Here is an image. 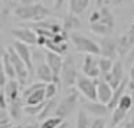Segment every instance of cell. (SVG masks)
Wrapping results in <instances>:
<instances>
[{"label":"cell","mask_w":134,"mask_h":128,"mask_svg":"<svg viewBox=\"0 0 134 128\" xmlns=\"http://www.w3.org/2000/svg\"><path fill=\"white\" fill-rule=\"evenodd\" d=\"M88 22L91 30L99 36H108L115 27V18L107 6H99L98 9H95L90 15Z\"/></svg>","instance_id":"obj_1"},{"label":"cell","mask_w":134,"mask_h":128,"mask_svg":"<svg viewBox=\"0 0 134 128\" xmlns=\"http://www.w3.org/2000/svg\"><path fill=\"white\" fill-rule=\"evenodd\" d=\"M52 15L49 9L42 3L20 4L13 10V16L20 22H39Z\"/></svg>","instance_id":"obj_2"},{"label":"cell","mask_w":134,"mask_h":128,"mask_svg":"<svg viewBox=\"0 0 134 128\" xmlns=\"http://www.w3.org/2000/svg\"><path fill=\"white\" fill-rule=\"evenodd\" d=\"M78 102H79V92L76 91V88H71L66 92V95L58 102L53 115L61 118V119H65L76 108Z\"/></svg>","instance_id":"obj_3"},{"label":"cell","mask_w":134,"mask_h":128,"mask_svg":"<svg viewBox=\"0 0 134 128\" xmlns=\"http://www.w3.org/2000/svg\"><path fill=\"white\" fill-rule=\"evenodd\" d=\"M69 39L71 42H72V45L75 46V49L78 50V52H82L85 53V55H99V46H98V42L92 40L91 38H88V36L85 35H81V33L78 32H72L69 33Z\"/></svg>","instance_id":"obj_4"},{"label":"cell","mask_w":134,"mask_h":128,"mask_svg":"<svg viewBox=\"0 0 134 128\" xmlns=\"http://www.w3.org/2000/svg\"><path fill=\"white\" fill-rule=\"evenodd\" d=\"M78 69L74 58H66L62 63L61 72H59V79H61V85L64 88H74L75 86L76 78H78Z\"/></svg>","instance_id":"obj_5"},{"label":"cell","mask_w":134,"mask_h":128,"mask_svg":"<svg viewBox=\"0 0 134 128\" xmlns=\"http://www.w3.org/2000/svg\"><path fill=\"white\" fill-rule=\"evenodd\" d=\"M6 52H7V55H9V59H10V62H12V65H13V69H15L18 82L20 85H25L26 81L29 79V71H27L26 65H25L23 61L19 58V55L16 53V50L13 49V46H9L6 49Z\"/></svg>","instance_id":"obj_6"},{"label":"cell","mask_w":134,"mask_h":128,"mask_svg":"<svg viewBox=\"0 0 134 128\" xmlns=\"http://www.w3.org/2000/svg\"><path fill=\"white\" fill-rule=\"evenodd\" d=\"M75 88L79 94L85 96L88 101H97V85L95 79H91L85 75H78Z\"/></svg>","instance_id":"obj_7"},{"label":"cell","mask_w":134,"mask_h":128,"mask_svg":"<svg viewBox=\"0 0 134 128\" xmlns=\"http://www.w3.org/2000/svg\"><path fill=\"white\" fill-rule=\"evenodd\" d=\"M13 49L16 50L19 58H20L22 61H23V63L26 65L27 71H29V75L35 72V66H33V53H32V49L29 48V45L16 40L15 45H13Z\"/></svg>","instance_id":"obj_8"},{"label":"cell","mask_w":134,"mask_h":128,"mask_svg":"<svg viewBox=\"0 0 134 128\" xmlns=\"http://www.w3.org/2000/svg\"><path fill=\"white\" fill-rule=\"evenodd\" d=\"M101 78L104 79V81L107 82V84L110 85L113 89H115V88L118 86L120 84H121L122 79H124V66H122V63H121L120 61L114 62L113 69H111L108 73L102 75Z\"/></svg>","instance_id":"obj_9"},{"label":"cell","mask_w":134,"mask_h":128,"mask_svg":"<svg viewBox=\"0 0 134 128\" xmlns=\"http://www.w3.org/2000/svg\"><path fill=\"white\" fill-rule=\"evenodd\" d=\"M133 46H134V25H131L127 32L122 33L117 39V50H118V55L124 56L125 53L130 52Z\"/></svg>","instance_id":"obj_10"},{"label":"cell","mask_w":134,"mask_h":128,"mask_svg":"<svg viewBox=\"0 0 134 128\" xmlns=\"http://www.w3.org/2000/svg\"><path fill=\"white\" fill-rule=\"evenodd\" d=\"M99 46V55L108 59H115L118 56V50H117V39L104 36L102 40L98 43Z\"/></svg>","instance_id":"obj_11"},{"label":"cell","mask_w":134,"mask_h":128,"mask_svg":"<svg viewBox=\"0 0 134 128\" xmlns=\"http://www.w3.org/2000/svg\"><path fill=\"white\" fill-rule=\"evenodd\" d=\"M82 72L85 76L91 79H97L101 76L99 73V68H98V61L94 58V55H85L84 61H82Z\"/></svg>","instance_id":"obj_12"},{"label":"cell","mask_w":134,"mask_h":128,"mask_svg":"<svg viewBox=\"0 0 134 128\" xmlns=\"http://www.w3.org/2000/svg\"><path fill=\"white\" fill-rule=\"evenodd\" d=\"M12 35L16 40L22 42L26 45H36L38 36L30 27H18V29H12Z\"/></svg>","instance_id":"obj_13"},{"label":"cell","mask_w":134,"mask_h":128,"mask_svg":"<svg viewBox=\"0 0 134 128\" xmlns=\"http://www.w3.org/2000/svg\"><path fill=\"white\" fill-rule=\"evenodd\" d=\"M95 85H97V101L102 102V104H108L113 96L114 89L99 76L95 79Z\"/></svg>","instance_id":"obj_14"},{"label":"cell","mask_w":134,"mask_h":128,"mask_svg":"<svg viewBox=\"0 0 134 128\" xmlns=\"http://www.w3.org/2000/svg\"><path fill=\"white\" fill-rule=\"evenodd\" d=\"M84 111L85 112H90L91 115H94V117H102V118H105V117L111 112L110 108L107 107V104H102V102H99V101L85 102L84 104Z\"/></svg>","instance_id":"obj_15"},{"label":"cell","mask_w":134,"mask_h":128,"mask_svg":"<svg viewBox=\"0 0 134 128\" xmlns=\"http://www.w3.org/2000/svg\"><path fill=\"white\" fill-rule=\"evenodd\" d=\"M45 63L49 66V69L52 71L53 75L59 76L62 63H64V59H62V56L58 55V53H53V52H51V50H46V52H45Z\"/></svg>","instance_id":"obj_16"},{"label":"cell","mask_w":134,"mask_h":128,"mask_svg":"<svg viewBox=\"0 0 134 128\" xmlns=\"http://www.w3.org/2000/svg\"><path fill=\"white\" fill-rule=\"evenodd\" d=\"M3 92L7 102L16 101L20 98V84L18 82V79H9L3 88Z\"/></svg>","instance_id":"obj_17"},{"label":"cell","mask_w":134,"mask_h":128,"mask_svg":"<svg viewBox=\"0 0 134 128\" xmlns=\"http://www.w3.org/2000/svg\"><path fill=\"white\" fill-rule=\"evenodd\" d=\"M127 86H128V79H127V78H124V79L121 81V84H120L118 86H117L115 89H114L113 96H111L110 102L107 104V107L110 108V111H113L114 108L117 107V104H118L120 98H121V96L125 94V89H127Z\"/></svg>","instance_id":"obj_18"},{"label":"cell","mask_w":134,"mask_h":128,"mask_svg":"<svg viewBox=\"0 0 134 128\" xmlns=\"http://www.w3.org/2000/svg\"><path fill=\"white\" fill-rule=\"evenodd\" d=\"M23 104H22V99H16V101H12L9 102V105H7V114H9L10 119H13V121H20L22 117H23Z\"/></svg>","instance_id":"obj_19"},{"label":"cell","mask_w":134,"mask_h":128,"mask_svg":"<svg viewBox=\"0 0 134 128\" xmlns=\"http://www.w3.org/2000/svg\"><path fill=\"white\" fill-rule=\"evenodd\" d=\"M79 27H81V20L78 19V16L68 13V15L65 16V19H64V23H62V30L69 35V33L78 30Z\"/></svg>","instance_id":"obj_20"},{"label":"cell","mask_w":134,"mask_h":128,"mask_svg":"<svg viewBox=\"0 0 134 128\" xmlns=\"http://www.w3.org/2000/svg\"><path fill=\"white\" fill-rule=\"evenodd\" d=\"M36 76H38L39 82H43V84H49V82L53 81V75L52 71L49 69V66H48L45 62H41V63H38V66H36Z\"/></svg>","instance_id":"obj_21"},{"label":"cell","mask_w":134,"mask_h":128,"mask_svg":"<svg viewBox=\"0 0 134 128\" xmlns=\"http://www.w3.org/2000/svg\"><path fill=\"white\" fill-rule=\"evenodd\" d=\"M56 105H58L56 96L52 98V99H45V105H43V108H42L41 114L38 115V118L41 119V121H43L45 118H48V117H52L53 112H55V109H56Z\"/></svg>","instance_id":"obj_22"},{"label":"cell","mask_w":134,"mask_h":128,"mask_svg":"<svg viewBox=\"0 0 134 128\" xmlns=\"http://www.w3.org/2000/svg\"><path fill=\"white\" fill-rule=\"evenodd\" d=\"M91 0H68L69 3V13L71 15H82L87 10V7L90 6Z\"/></svg>","instance_id":"obj_23"},{"label":"cell","mask_w":134,"mask_h":128,"mask_svg":"<svg viewBox=\"0 0 134 128\" xmlns=\"http://www.w3.org/2000/svg\"><path fill=\"white\" fill-rule=\"evenodd\" d=\"M68 43H69V42H55V40H52V39H46L45 48H46L48 50H51V52H53V53L64 55L68 50Z\"/></svg>","instance_id":"obj_24"},{"label":"cell","mask_w":134,"mask_h":128,"mask_svg":"<svg viewBox=\"0 0 134 128\" xmlns=\"http://www.w3.org/2000/svg\"><path fill=\"white\" fill-rule=\"evenodd\" d=\"M43 101H45V88L35 91V92H32L30 95H27L25 98V104L26 105H36V104H41Z\"/></svg>","instance_id":"obj_25"},{"label":"cell","mask_w":134,"mask_h":128,"mask_svg":"<svg viewBox=\"0 0 134 128\" xmlns=\"http://www.w3.org/2000/svg\"><path fill=\"white\" fill-rule=\"evenodd\" d=\"M125 117H127V112L118 109V108H114V109L111 111V127L110 128L121 125L122 122L125 121Z\"/></svg>","instance_id":"obj_26"},{"label":"cell","mask_w":134,"mask_h":128,"mask_svg":"<svg viewBox=\"0 0 134 128\" xmlns=\"http://www.w3.org/2000/svg\"><path fill=\"white\" fill-rule=\"evenodd\" d=\"M2 65H3V69H4V73H6L7 79H16V73H15V69H13V65L9 59V55L7 52L4 53V56L2 58Z\"/></svg>","instance_id":"obj_27"},{"label":"cell","mask_w":134,"mask_h":128,"mask_svg":"<svg viewBox=\"0 0 134 128\" xmlns=\"http://www.w3.org/2000/svg\"><path fill=\"white\" fill-rule=\"evenodd\" d=\"M97 61H98V68H99V73H101V76L105 75V73H108L111 69H113V65H114L113 59H108V58L101 56V58L97 59Z\"/></svg>","instance_id":"obj_28"},{"label":"cell","mask_w":134,"mask_h":128,"mask_svg":"<svg viewBox=\"0 0 134 128\" xmlns=\"http://www.w3.org/2000/svg\"><path fill=\"white\" fill-rule=\"evenodd\" d=\"M75 128H91V119L88 117V112L81 109L76 117V127Z\"/></svg>","instance_id":"obj_29"},{"label":"cell","mask_w":134,"mask_h":128,"mask_svg":"<svg viewBox=\"0 0 134 128\" xmlns=\"http://www.w3.org/2000/svg\"><path fill=\"white\" fill-rule=\"evenodd\" d=\"M115 108H118V109H121V111H124V112H127L128 114V111L130 109H133V102H131V96L130 95H122L121 98H120V101H118V104H117V107Z\"/></svg>","instance_id":"obj_30"},{"label":"cell","mask_w":134,"mask_h":128,"mask_svg":"<svg viewBox=\"0 0 134 128\" xmlns=\"http://www.w3.org/2000/svg\"><path fill=\"white\" fill-rule=\"evenodd\" d=\"M62 121H64V119L58 118V117H55V115L48 117V118H45L43 121H42V124L39 125V128H56Z\"/></svg>","instance_id":"obj_31"},{"label":"cell","mask_w":134,"mask_h":128,"mask_svg":"<svg viewBox=\"0 0 134 128\" xmlns=\"http://www.w3.org/2000/svg\"><path fill=\"white\" fill-rule=\"evenodd\" d=\"M43 105H45V101L41 102V104H36V105H25L23 112L27 114V115H30V117H38L39 114H41Z\"/></svg>","instance_id":"obj_32"},{"label":"cell","mask_w":134,"mask_h":128,"mask_svg":"<svg viewBox=\"0 0 134 128\" xmlns=\"http://www.w3.org/2000/svg\"><path fill=\"white\" fill-rule=\"evenodd\" d=\"M58 94V85L49 82V84H45V99H52L56 96Z\"/></svg>","instance_id":"obj_33"},{"label":"cell","mask_w":134,"mask_h":128,"mask_svg":"<svg viewBox=\"0 0 134 128\" xmlns=\"http://www.w3.org/2000/svg\"><path fill=\"white\" fill-rule=\"evenodd\" d=\"M91 128H107V119L102 117H95L91 121Z\"/></svg>","instance_id":"obj_34"},{"label":"cell","mask_w":134,"mask_h":128,"mask_svg":"<svg viewBox=\"0 0 134 128\" xmlns=\"http://www.w3.org/2000/svg\"><path fill=\"white\" fill-rule=\"evenodd\" d=\"M42 88H45V84L43 82H36V84H32L27 89H25L23 91V96L26 98L27 95H30L32 92H35V91H38V89H42Z\"/></svg>","instance_id":"obj_35"},{"label":"cell","mask_w":134,"mask_h":128,"mask_svg":"<svg viewBox=\"0 0 134 128\" xmlns=\"http://www.w3.org/2000/svg\"><path fill=\"white\" fill-rule=\"evenodd\" d=\"M7 18H9V10H7V9L0 10V30L3 29V26L6 25Z\"/></svg>","instance_id":"obj_36"},{"label":"cell","mask_w":134,"mask_h":128,"mask_svg":"<svg viewBox=\"0 0 134 128\" xmlns=\"http://www.w3.org/2000/svg\"><path fill=\"white\" fill-rule=\"evenodd\" d=\"M7 81H9V79H7L6 73H4L3 65H2V61H0V88H4V85H6Z\"/></svg>","instance_id":"obj_37"},{"label":"cell","mask_w":134,"mask_h":128,"mask_svg":"<svg viewBox=\"0 0 134 128\" xmlns=\"http://www.w3.org/2000/svg\"><path fill=\"white\" fill-rule=\"evenodd\" d=\"M10 122V117L7 114L6 109H0V124H9Z\"/></svg>","instance_id":"obj_38"},{"label":"cell","mask_w":134,"mask_h":128,"mask_svg":"<svg viewBox=\"0 0 134 128\" xmlns=\"http://www.w3.org/2000/svg\"><path fill=\"white\" fill-rule=\"evenodd\" d=\"M7 105H9V102H7L6 96H4V92L0 91V109H6L7 111Z\"/></svg>","instance_id":"obj_39"},{"label":"cell","mask_w":134,"mask_h":128,"mask_svg":"<svg viewBox=\"0 0 134 128\" xmlns=\"http://www.w3.org/2000/svg\"><path fill=\"white\" fill-rule=\"evenodd\" d=\"M122 128H134V114L130 117V119H127V121L124 122Z\"/></svg>","instance_id":"obj_40"},{"label":"cell","mask_w":134,"mask_h":128,"mask_svg":"<svg viewBox=\"0 0 134 128\" xmlns=\"http://www.w3.org/2000/svg\"><path fill=\"white\" fill-rule=\"evenodd\" d=\"M66 2L68 0H55V2H53V7H55L56 10H59V9H62V7L65 6Z\"/></svg>","instance_id":"obj_41"},{"label":"cell","mask_w":134,"mask_h":128,"mask_svg":"<svg viewBox=\"0 0 134 128\" xmlns=\"http://www.w3.org/2000/svg\"><path fill=\"white\" fill-rule=\"evenodd\" d=\"M127 62L128 63H134V46L131 48V50L128 52V56H127Z\"/></svg>","instance_id":"obj_42"},{"label":"cell","mask_w":134,"mask_h":128,"mask_svg":"<svg viewBox=\"0 0 134 128\" xmlns=\"http://www.w3.org/2000/svg\"><path fill=\"white\" fill-rule=\"evenodd\" d=\"M22 128H39L38 122H27V124L22 125Z\"/></svg>","instance_id":"obj_43"},{"label":"cell","mask_w":134,"mask_h":128,"mask_svg":"<svg viewBox=\"0 0 134 128\" xmlns=\"http://www.w3.org/2000/svg\"><path fill=\"white\" fill-rule=\"evenodd\" d=\"M128 81L134 84V63H131V68H130V79H128Z\"/></svg>","instance_id":"obj_44"},{"label":"cell","mask_w":134,"mask_h":128,"mask_svg":"<svg viewBox=\"0 0 134 128\" xmlns=\"http://www.w3.org/2000/svg\"><path fill=\"white\" fill-rule=\"evenodd\" d=\"M4 53H6V48L0 43V61H2V58L4 56Z\"/></svg>","instance_id":"obj_45"},{"label":"cell","mask_w":134,"mask_h":128,"mask_svg":"<svg viewBox=\"0 0 134 128\" xmlns=\"http://www.w3.org/2000/svg\"><path fill=\"white\" fill-rule=\"evenodd\" d=\"M68 127H69V125H68V122L62 121V122H61V124H59V125H58V127H56V128H68Z\"/></svg>","instance_id":"obj_46"},{"label":"cell","mask_w":134,"mask_h":128,"mask_svg":"<svg viewBox=\"0 0 134 128\" xmlns=\"http://www.w3.org/2000/svg\"><path fill=\"white\" fill-rule=\"evenodd\" d=\"M12 127V122H9V124H0V128H10Z\"/></svg>","instance_id":"obj_47"},{"label":"cell","mask_w":134,"mask_h":128,"mask_svg":"<svg viewBox=\"0 0 134 128\" xmlns=\"http://www.w3.org/2000/svg\"><path fill=\"white\" fill-rule=\"evenodd\" d=\"M131 102H133V109H134V88H133V89H131Z\"/></svg>","instance_id":"obj_48"},{"label":"cell","mask_w":134,"mask_h":128,"mask_svg":"<svg viewBox=\"0 0 134 128\" xmlns=\"http://www.w3.org/2000/svg\"><path fill=\"white\" fill-rule=\"evenodd\" d=\"M124 2H125V0H114L113 3H114V4H122Z\"/></svg>","instance_id":"obj_49"},{"label":"cell","mask_w":134,"mask_h":128,"mask_svg":"<svg viewBox=\"0 0 134 128\" xmlns=\"http://www.w3.org/2000/svg\"><path fill=\"white\" fill-rule=\"evenodd\" d=\"M102 3H104V0H97V6H102Z\"/></svg>","instance_id":"obj_50"},{"label":"cell","mask_w":134,"mask_h":128,"mask_svg":"<svg viewBox=\"0 0 134 128\" xmlns=\"http://www.w3.org/2000/svg\"><path fill=\"white\" fill-rule=\"evenodd\" d=\"M10 128H22V125H12Z\"/></svg>","instance_id":"obj_51"},{"label":"cell","mask_w":134,"mask_h":128,"mask_svg":"<svg viewBox=\"0 0 134 128\" xmlns=\"http://www.w3.org/2000/svg\"><path fill=\"white\" fill-rule=\"evenodd\" d=\"M113 128H122L121 125H117V127H113Z\"/></svg>","instance_id":"obj_52"},{"label":"cell","mask_w":134,"mask_h":128,"mask_svg":"<svg viewBox=\"0 0 134 128\" xmlns=\"http://www.w3.org/2000/svg\"><path fill=\"white\" fill-rule=\"evenodd\" d=\"M13 2H16V3H19V2H20V0H13Z\"/></svg>","instance_id":"obj_53"},{"label":"cell","mask_w":134,"mask_h":128,"mask_svg":"<svg viewBox=\"0 0 134 128\" xmlns=\"http://www.w3.org/2000/svg\"><path fill=\"white\" fill-rule=\"evenodd\" d=\"M0 6H2V0H0Z\"/></svg>","instance_id":"obj_54"}]
</instances>
